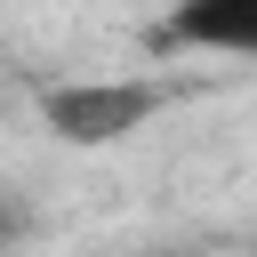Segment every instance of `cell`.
I'll return each mask as SVG.
<instances>
[{"label": "cell", "instance_id": "6da1fadb", "mask_svg": "<svg viewBox=\"0 0 257 257\" xmlns=\"http://www.w3.org/2000/svg\"><path fill=\"white\" fill-rule=\"evenodd\" d=\"M40 112L64 145H112L161 112V88L153 80H64V88H48Z\"/></svg>", "mask_w": 257, "mask_h": 257}, {"label": "cell", "instance_id": "7a4b0ae2", "mask_svg": "<svg viewBox=\"0 0 257 257\" xmlns=\"http://www.w3.org/2000/svg\"><path fill=\"white\" fill-rule=\"evenodd\" d=\"M169 48H217V56H257V0H177L169 8Z\"/></svg>", "mask_w": 257, "mask_h": 257}]
</instances>
